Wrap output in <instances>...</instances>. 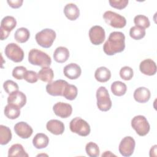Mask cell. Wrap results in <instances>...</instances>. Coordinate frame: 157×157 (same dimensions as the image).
Returning <instances> with one entry per match:
<instances>
[{
  "label": "cell",
  "instance_id": "27",
  "mask_svg": "<svg viewBox=\"0 0 157 157\" xmlns=\"http://www.w3.org/2000/svg\"><path fill=\"white\" fill-rule=\"evenodd\" d=\"M30 37L29 31L24 27L18 28L15 32L14 38L19 43H25L28 40Z\"/></svg>",
  "mask_w": 157,
  "mask_h": 157
},
{
  "label": "cell",
  "instance_id": "37",
  "mask_svg": "<svg viewBox=\"0 0 157 157\" xmlns=\"http://www.w3.org/2000/svg\"><path fill=\"white\" fill-rule=\"evenodd\" d=\"M23 79L28 83H34L37 82L39 79L38 74L34 71H27L25 74Z\"/></svg>",
  "mask_w": 157,
  "mask_h": 157
},
{
  "label": "cell",
  "instance_id": "33",
  "mask_svg": "<svg viewBox=\"0 0 157 157\" xmlns=\"http://www.w3.org/2000/svg\"><path fill=\"white\" fill-rule=\"evenodd\" d=\"M86 154L90 157H97L99 155V148L98 145L93 142L86 144L85 147Z\"/></svg>",
  "mask_w": 157,
  "mask_h": 157
},
{
  "label": "cell",
  "instance_id": "30",
  "mask_svg": "<svg viewBox=\"0 0 157 157\" xmlns=\"http://www.w3.org/2000/svg\"><path fill=\"white\" fill-rule=\"evenodd\" d=\"M77 93V88L74 85H71L68 83L64 88L63 96H64L67 100L72 101L76 98Z\"/></svg>",
  "mask_w": 157,
  "mask_h": 157
},
{
  "label": "cell",
  "instance_id": "39",
  "mask_svg": "<svg viewBox=\"0 0 157 157\" xmlns=\"http://www.w3.org/2000/svg\"><path fill=\"white\" fill-rule=\"evenodd\" d=\"M7 3L9 4V6L11 7L13 9H17L20 7L22 6V4L23 2V0H8Z\"/></svg>",
  "mask_w": 157,
  "mask_h": 157
},
{
  "label": "cell",
  "instance_id": "29",
  "mask_svg": "<svg viewBox=\"0 0 157 157\" xmlns=\"http://www.w3.org/2000/svg\"><path fill=\"white\" fill-rule=\"evenodd\" d=\"M111 91L112 93L117 96L124 95L127 90L126 84L121 81H115L111 85Z\"/></svg>",
  "mask_w": 157,
  "mask_h": 157
},
{
  "label": "cell",
  "instance_id": "7",
  "mask_svg": "<svg viewBox=\"0 0 157 157\" xmlns=\"http://www.w3.org/2000/svg\"><path fill=\"white\" fill-rule=\"evenodd\" d=\"M131 126L140 136L147 135L150 129V124L143 115H136L131 120Z\"/></svg>",
  "mask_w": 157,
  "mask_h": 157
},
{
  "label": "cell",
  "instance_id": "19",
  "mask_svg": "<svg viewBox=\"0 0 157 157\" xmlns=\"http://www.w3.org/2000/svg\"><path fill=\"white\" fill-rule=\"evenodd\" d=\"M133 96L135 101L137 102L145 103L149 101L151 93L148 88L141 86L135 90Z\"/></svg>",
  "mask_w": 157,
  "mask_h": 157
},
{
  "label": "cell",
  "instance_id": "25",
  "mask_svg": "<svg viewBox=\"0 0 157 157\" xmlns=\"http://www.w3.org/2000/svg\"><path fill=\"white\" fill-rule=\"evenodd\" d=\"M28 154L25 150L22 145L15 144L12 145L9 149L8 156H19V157H28Z\"/></svg>",
  "mask_w": 157,
  "mask_h": 157
},
{
  "label": "cell",
  "instance_id": "17",
  "mask_svg": "<svg viewBox=\"0 0 157 157\" xmlns=\"http://www.w3.org/2000/svg\"><path fill=\"white\" fill-rule=\"evenodd\" d=\"M7 102L8 104H15L21 108L26 103V96L23 92L17 91L9 95L7 97Z\"/></svg>",
  "mask_w": 157,
  "mask_h": 157
},
{
  "label": "cell",
  "instance_id": "15",
  "mask_svg": "<svg viewBox=\"0 0 157 157\" xmlns=\"http://www.w3.org/2000/svg\"><path fill=\"white\" fill-rule=\"evenodd\" d=\"M140 72L146 75H153L156 72V65L151 59H145L140 62L139 65Z\"/></svg>",
  "mask_w": 157,
  "mask_h": 157
},
{
  "label": "cell",
  "instance_id": "6",
  "mask_svg": "<svg viewBox=\"0 0 157 157\" xmlns=\"http://www.w3.org/2000/svg\"><path fill=\"white\" fill-rule=\"evenodd\" d=\"M103 18L107 25L115 28H123L126 24V20L123 16L110 10L105 12Z\"/></svg>",
  "mask_w": 157,
  "mask_h": 157
},
{
  "label": "cell",
  "instance_id": "5",
  "mask_svg": "<svg viewBox=\"0 0 157 157\" xmlns=\"http://www.w3.org/2000/svg\"><path fill=\"white\" fill-rule=\"evenodd\" d=\"M69 128L72 132L83 137L89 135L91 131L89 124L80 117L73 118L70 121Z\"/></svg>",
  "mask_w": 157,
  "mask_h": 157
},
{
  "label": "cell",
  "instance_id": "9",
  "mask_svg": "<svg viewBox=\"0 0 157 157\" xmlns=\"http://www.w3.org/2000/svg\"><path fill=\"white\" fill-rule=\"evenodd\" d=\"M16 25L17 21L13 17L6 16L4 17L1 22V40L6 39L9 37L10 33L15 28Z\"/></svg>",
  "mask_w": 157,
  "mask_h": 157
},
{
  "label": "cell",
  "instance_id": "10",
  "mask_svg": "<svg viewBox=\"0 0 157 157\" xmlns=\"http://www.w3.org/2000/svg\"><path fill=\"white\" fill-rule=\"evenodd\" d=\"M135 146L136 142L133 137L131 136H126L121 140L119 144L118 150L122 156L128 157L132 155Z\"/></svg>",
  "mask_w": 157,
  "mask_h": 157
},
{
  "label": "cell",
  "instance_id": "26",
  "mask_svg": "<svg viewBox=\"0 0 157 157\" xmlns=\"http://www.w3.org/2000/svg\"><path fill=\"white\" fill-rule=\"evenodd\" d=\"M39 78L44 82H52L53 77L54 73L52 68L49 67H42L37 73Z\"/></svg>",
  "mask_w": 157,
  "mask_h": 157
},
{
  "label": "cell",
  "instance_id": "16",
  "mask_svg": "<svg viewBox=\"0 0 157 157\" xmlns=\"http://www.w3.org/2000/svg\"><path fill=\"white\" fill-rule=\"evenodd\" d=\"M63 72L64 75L68 78L75 80L80 76L82 69L77 64L70 63L64 67Z\"/></svg>",
  "mask_w": 157,
  "mask_h": 157
},
{
  "label": "cell",
  "instance_id": "24",
  "mask_svg": "<svg viewBox=\"0 0 157 157\" xmlns=\"http://www.w3.org/2000/svg\"><path fill=\"white\" fill-rule=\"evenodd\" d=\"M4 115L9 119L14 120L17 118L20 115V108L12 104H8L4 110Z\"/></svg>",
  "mask_w": 157,
  "mask_h": 157
},
{
  "label": "cell",
  "instance_id": "36",
  "mask_svg": "<svg viewBox=\"0 0 157 157\" xmlns=\"http://www.w3.org/2000/svg\"><path fill=\"white\" fill-rule=\"evenodd\" d=\"M27 71L26 68L24 66H17L12 71V76L17 79L21 80L24 78L25 74Z\"/></svg>",
  "mask_w": 157,
  "mask_h": 157
},
{
  "label": "cell",
  "instance_id": "8",
  "mask_svg": "<svg viewBox=\"0 0 157 157\" xmlns=\"http://www.w3.org/2000/svg\"><path fill=\"white\" fill-rule=\"evenodd\" d=\"M4 53L9 59L15 63L21 62L24 58L23 50L15 43L7 44L4 49Z\"/></svg>",
  "mask_w": 157,
  "mask_h": 157
},
{
  "label": "cell",
  "instance_id": "11",
  "mask_svg": "<svg viewBox=\"0 0 157 157\" xmlns=\"http://www.w3.org/2000/svg\"><path fill=\"white\" fill-rule=\"evenodd\" d=\"M68 83L64 80H57L48 83L46 86V91L51 96H63L65 87Z\"/></svg>",
  "mask_w": 157,
  "mask_h": 157
},
{
  "label": "cell",
  "instance_id": "23",
  "mask_svg": "<svg viewBox=\"0 0 157 157\" xmlns=\"http://www.w3.org/2000/svg\"><path fill=\"white\" fill-rule=\"evenodd\" d=\"M49 143L48 136L44 133H37L33 139V144L37 149L44 148Z\"/></svg>",
  "mask_w": 157,
  "mask_h": 157
},
{
  "label": "cell",
  "instance_id": "12",
  "mask_svg": "<svg viewBox=\"0 0 157 157\" xmlns=\"http://www.w3.org/2000/svg\"><path fill=\"white\" fill-rule=\"evenodd\" d=\"M89 37L93 44L96 45L101 44L105 38V33L104 28L99 25L92 26L89 30Z\"/></svg>",
  "mask_w": 157,
  "mask_h": 157
},
{
  "label": "cell",
  "instance_id": "20",
  "mask_svg": "<svg viewBox=\"0 0 157 157\" xmlns=\"http://www.w3.org/2000/svg\"><path fill=\"white\" fill-rule=\"evenodd\" d=\"M64 13L70 20H75L80 15V10L77 5L74 3L67 4L64 7Z\"/></svg>",
  "mask_w": 157,
  "mask_h": 157
},
{
  "label": "cell",
  "instance_id": "4",
  "mask_svg": "<svg viewBox=\"0 0 157 157\" xmlns=\"http://www.w3.org/2000/svg\"><path fill=\"white\" fill-rule=\"evenodd\" d=\"M98 108L103 112L108 111L112 107V102L108 90L105 86H100L96 91Z\"/></svg>",
  "mask_w": 157,
  "mask_h": 157
},
{
  "label": "cell",
  "instance_id": "3",
  "mask_svg": "<svg viewBox=\"0 0 157 157\" xmlns=\"http://www.w3.org/2000/svg\"><path fill=\"white\" fill-rule=\"evenodd\" d=\"M56 33L54 30L50 28H45L38 32L35 36L36 40L38 45L43 48H50L55 38Z\"/></svg>",
  "mask_w": 157,
  "mask_h": 157
},
{
  "label": "cell",
  "instance_id": "13",
  "mask_svg": "<svg viewBox=\"0 0 157 157\" xmlns=\"http://www.w3.org/2000/svg\"><path fill=\"white\" fill-rule=\"evenodd\" d=\"M53 110L56 116L62 118H66L71 115L72 107L69 104L58 102L53 106Z\"/></svg>",
  "mask_w": 157,
  "mask_h": 157
},
{
  "label": "cell",
  "instance_id": "18",
  "mask_svg": "<svg viewBox=\"0 0 157 157\" xmlns=\"http://www.w3.org/2000/svg\"><path fill=\"white\" fill-rule=\"evenodd\" d=\"M47 129L53 134L61 135L64 131V123L58 120H50L46 124Z\"/></svg>",
  "mask_w": 157,
  "mask_h": 157
},
{
  "label": "cell",
  "instance_id": "38",
  "mask_svg": "<svg viewBox=\"0 0 157 157\" xmlns=\"http://www.w3.org/2000/svg\"><path fill=\"white\" fill-rule=\"evenodd\" d=\"M109 2L111 7L121 10L127 6L129 1L128 0H110Z\"/></svg>",
  "mask_w": 157,
  "mask_h": 157
},
{
  "label": "cell",
  "instance_id": "28",
  "mask_svg": "<svg viewBox=\"0 0 157 157\" xmlns=\"http://www.w3.org/2000/svg\"><path fill=\"white\" fill-rule=\"evenodd\" d=\"M12 132L9 128L4 125H0V144L6 145L12 139Z\"/></svg>",
  "mask_w": 157,
  "mask_h": 157
},
{
  "label": "cell",
  "instance_id": "31",
  "mask_svg": "<svg viewBox=\"0 0 157 157\" xmlns=\"http://www.w3.org/2000/svg\"><path fill=\"white\" fill-rule=\"evenodd\" d=\"M145 29L139 26H132L129 30V36L134 40H140L145 36Z\"/></svg>",
  "mask_w": 157,
  "mask_h": 157
},
{
  "label": "cell",
  "instance_id": "34",
  "mask_svg": "<svg viewBox=\"0 0 157 157\" xmlns=\"http://www.w3.org/2000/svg\"><path fill=\"white\" fill-rule=\"evenodd\" d=\"M3 88L4 91L9 94L18 91V84L11 80H7L3 83Z\"/></svg>",
  "mask_w": 157,
  "mask_h": 157
},
{
  "label": "cell",
  "instance_id": "1",
  "mask_svg": "<svg viewBox=\"0 0 157 157\" xmlns=\"http://www.w3.org/2000/svg\"><path fill=\"white\" fill-rule=\"evenodd\" d=\"M125 48V36L120 31L112 32L103 45V50L107 55L120 53Z\"/></svg>",
  "mask_w": 157,
  "mask_h": 157
},
{
  "label": "cell",
  "instance_id": "35",
  "mask_svg": "<svg viewBox=\"0 0 157 157\" xmlns=\"http://www.w3.org/2000/svg\"><path fill=\"white\" fill-rule=\"evenodd\" d=\"M133 75V70L129 66H124L120 71V76L124 80H130L132 78Z\"/></svg>",
  "mask_w": 157,
  "mask_h": 157
},
{
  "label": "cell",
  "instance_id": "32",
  "mask_svg": "<svg viewBox=\"0 0 157 157\" xmlns=\"http://www.w3.org/2000/svg\"><path fill=\"white\" fill-rule=\"evenodd\" d=\"M134 23L136 26L145 29L150 26V22L148 18L144 15H137L134 18Z\"/></svg>",
  "mask_w": 157,
  "mask_h": 157
},
{
  "label": "cell",
  "instance_id": "21",
  "mask_svg": "<svg viewBox=\"0 0 157 157\" xmlns=\"http://www.w3.org/2000/svg\"><path fill=\"white\" fill-rule=\"evenodd\" d=\"M69 57V50L64 47H57L53 53L54 60L59 63H63L66 62Z\"/></svg>",
  "mask_w": 157,
  "mask_h": 157
},
{
  "label": "cell",
  "instance_id": "2",
  "mask_svg": "<svg viewBox=\"0 0 157 157\" xmlns=\"http://www.w3.org/2000/svg\"><path fill=\"white\" fill-rule=\"evenodd\" d=\"M28 61L30 64L40 67H48L52 63L50 56L46 53L33 48L28 53Z\"/></svg>",
  "mask_w": 157,
  "mask_h": 157
},
{
  "label": "cell",
  "instance_id": "14",
  "mask_svg": "<svg viewBox=\"0 0 157 157\" xmlns=\"http://www.w3.org/2000/svg\"><path fill=\"white\" fill-rule=\"evenodd\" d=\"M15 132L22 139H28L33 132V128L27 123L20 121L14 126Z\"/></svg>",
  "mask_w": 157,
  "mask_h": 157
},
{
  "label": "cell",
  "instance_id": "22",
  "mask_svg": "<svg viewBox=\"0 0 157 157\" xmlns=\"http://www.w3.org/2000/svg\"><path fill=\"white\" fill-rule=\"evenodd\" d=\"M94 77L96 80L99 82H106L111 77V72L107 67L101 66L96 70L94 72Z\"/></svg>",
  "mask_w": 157,
  "mask_h": 157
}]
</instances>
